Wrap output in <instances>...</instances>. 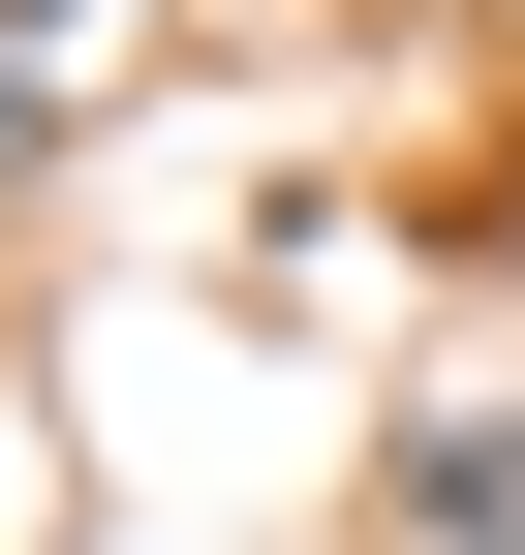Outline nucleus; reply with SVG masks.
<instances>
[{"mask_svg":"<svg viewBox=\"0 0 525 555\" xmlns=\"http://www.w3.org/2000/svg\"><path fill=\"white\" fill-rule=\"evenodd\" d=\"M371 494H402L433 555H525V433H495V401H402V463H371Z\"/></svg>","mask_w":525,"mask_h":555,"instance_id":"obj_1","label":"nucleus"},{"mask_svg":"<svg viewBox=\"0 0 525 555\" xmlns=\"http://www.w3.org/2000/svg\"><path fill=\"white\" fill-rule=\"evenodd\" d=\"M31 155H62V62H31V31H0V185H31Z\"/></svg>","mask_w":525,"mask_h":555,"instance_id":"obj_2","label":"nucleus"},{"mask_svg":"<svg viewBox=\"0 0 525 555\" xmlns=\"http://www.w3.org/2000/svg\"><path fill=\"white\" fill-rule=\"evenodd\" d=\"M0 31H31V62H62V0H0Z\"/></svg>","mask_w":525,"mask_h":555,"instance_id":"obj_3","label":"nucleus"}]
</instances>
